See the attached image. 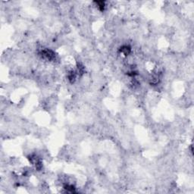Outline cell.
Returning a JSON list of instances; mask_svg holds the SVG:
<instances>
[{"mask_svg": "<svg viewBox=\"0 0 194 194\" xmlns=\"http://www.w3.org/2000/svg\"><path fill=\"white\" fill-rule=\"evenodd\" d=\"M120 52L124 55H128L131 53V47L128 46H123L120 49Z\"/></svg>", "mask_w": 194, "mask_h": 194, "instance_id": "2", "label": "cell"}, {"mask_svg": "<svg viewBox=\"0 0 194 194\" xmlns=\"http://www.w3.org/2000/svg\"><path fill=\"white\" fill-rule=\"evenodd\" d=\"M98 5V8H99L101 11H102L104 9V7H105V5H104V2H96Z\"/></svg>", "mask_w": 194, "mask_h": 194, "instance_id": "3", "label": "cell"}, {"mask_svg": "<svg viewBox=\"0 0 194 194\" xmlns=\"http://www.w3.org/2000/svg\"><path fill=\"white\" fill-rule=\"evenodd\" d=\"M39 55L43 58L46 59L47 61H52L55 58V55L54 52L50 50V49H48L41 50L39 52Z\"/></svg>", "mask_w": 194, "mask_h": 194, "instance_id": "1", "label": "cell"}]
</instances>
